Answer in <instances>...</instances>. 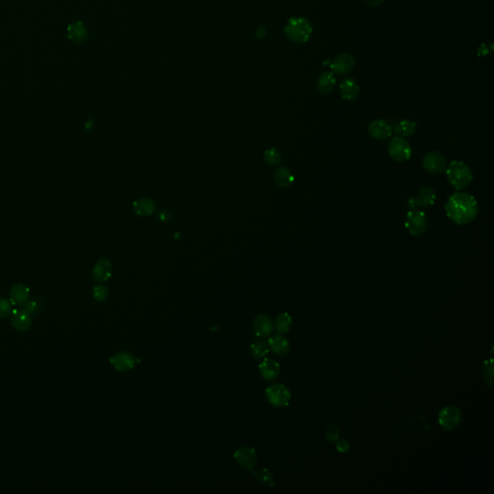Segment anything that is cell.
Instances as JSON below:
<instances>
[{
  "mask_svg": "<svg viewBox=\"0 0 494 494\" xmlns=\"http://www.w3.org/2000/svg\"><path fill=\"white\" fill-rule=\"evenodd\" d=\"M462 423V412L455 406L444 407L438 413V424L443 430L453 432Z\"/></svg>",
  "mask_w": 494,
  "mask_h": 494,
  "instance_id": "obj_6",
  "label": "cell"
},
{
  "mask_svg": "<svg viewBox=\"0 0 494 494\" xmlns=\"http://www.w3.org/2000/svg\"><path fill=\"white\" fill-rule=\"evenodd\" d=\"M482 378L488 386L491 387L493 385V364L491 359L484 362L482 368Z\"/></svg>",
  "mask_w": 494,
  "mask_h": 494,
  "instance_id": "obj_28",
  "label": "cell"
},
{
  "mask_svg": "<svg viewBox=\"0 0 494 494\" xmlns=\"http://www.w3.org/2000/svg\"><path fill=\"white\" fill-rule=\"evenodd\" d=\"M371 137L377 140H386L393 135V127L382 119L374 120L368 126Z\"/></svg>",
  "mask_w": 494,
  "mask_h": 494,
  "instance_id": "obj_11",
  "label": "cell"
},
{
  "mask_svg": "<svg viewBox=\"0 0 494 494\" xmlns=\"http://www.w3.org/2000/svg\"><path fill=\"white\" fill-rule=\"evenodd\" d=\"M266 159L267 161L272 165L278 164L281 160V157H280V155L279 153L275 150V149H272V150H269L266 154Z\"/></svg>",
  "mask_w": 494,
  "mask_h": 494,
  "instance_id": "obj_32",
  "label": "cell"
},
{
  "mask_svg": "<svg viewBox=\"0 0 494 494\" xmlns=\"http://www.w3.org/2000/svg\"><path fill=\"white\" fill-rule=\"evenodd\" d=\"M292 320L288 313H281L276 317L275 328L279 333H287L291 330Z\"/></svg>",
  "mask_w": 494,
  "mask_h": 494,
  "instance_id": "obj_25",
  "label": "cell"
},
{
  "mask_svg": "<svg viewBox=\"0 0 494 494\" xmlns=\"http://www.w3.org/2000/svg\"><path fill=\"white\" fill-rule=\"evenodd\" d=\"M68 37L76 44H82L87 40V28L81 21L73 22L68 26Z\"/></svg>",
  "mask_w": 494,
  "mask_h": 494,
  "instance_id": "obj_17",
  "label": "cell"
},
{
  "mask_svg": "<svg viewBox=\"0 0 494 494\" xmlns=\"http://www.w3.org/2000/svg\"><path fill=\"white\" fill-rule=\"evenodd\" d=\"M110 363L116 371L126 372L135 367L136 357L128 351H120L111 357Z\"/></svg>",
  "mask_w": 494,
  "mask_h": 494,
  "instance_id": "obj_12",
  "label": "cell"
},
{
  "mask_svg": "<svg viewBox=\"0 0 494 494\" xmlns=\"http://www.w3.org/2000/svg\"><path fill=\"white\" fill-rule=\"evenodd\" d=\"M270 345L266 340H257L250 347L253 357L256 359L264 358L270 352Z\"/></svg>",
  "mask_w": 494,
  "mask_h": 494,
  "instance_id": "obj_24",
  "label": "cell"
},
{
  "mask_svg": "<svg viewBox=\"0 0 494 494\" xmlns=\"http://www.w3.org/2000/svg\"><path fill=\"white\" fill-rule=\"evenodd\" d=\"M447 217L457 225L474 221L478 215V202L472 194L455 192L447 200L444 207Z\"/></svg>",
  "mask_w": 494,
  "mask_h": 494,
  "instance_id": "obj_1",
  "label": "cell"
},
{
  "mask_svg": "<svg viewBox=\"0 0 494 494\" xmlns=\"http://www.w3.org/2000/svg\"><path fill=\"white\" fill-rule=\"evenodd\" d=\"M23 310L29 315H34L39 311V304L35 301H28L23 305Z\"/></svg>",
  "mask_w": 494,
  "mask_h": 494,
  "instance_id": "obj_33",
  "label": "cell"
},
{
  "mask_svg": "<svg viewBox=\"0 0 494 494\" xmlns=\"http://www.w3.org/2000/svg\"><path fill=\"white\" fill-rule=\"evenodd\" d=\"M354 65H355V60L351 54L342 53L332 61L330 67L333 71V74L345 76L349 74L353 70Z\"/></svg>",
  "mask_w": 494,
  "mask_h": 494,
  "instance_id": "obj_10",
  "label": "cell"
},
{
  "mask_svg": "<svg viewBox=\"0 0 494 494\" xmlns=\"http://www.w3.org/2000/svg\"><path fill=\"white\" fill-rule=\"evenodd\" d=\"M423 168L427 173L438 175L445 172L447 160L445 156L437 151H431L424 155L422 160Z\"/></svg>",
  "mask_w": 494,
  "mask_h": 494,
  "instance_id": "obj_8",
  "label": "cell"
},
{
  "mask_svg": "<svg viewBox=\"0 0 494 494\" xmlns=\"http://www.w3.org/2000/svg\"><path fill=\"white\" fill-rule=\"evenodd\" d=\"M266 397L273 407H287L291 401V391L282 383H274L266 389Z\"/></svg>",
  "mask_w": 494,
  "mask_h": 494,
  "instance_id": "obj_7",
  "label": "cell"
},
{
  "mask_svg": "<svg viewBox=\"0 0 494 494\" xmlns=\"http://www.w3.org/2000/svg\"><path fill=\"white\" fill-rule=\"evenodd\" d=\"M13 304L10 301L0 298V320L6 318L12 312Z\"/></svg>",
  "mask_w": 494,
  "mask_h": 494,
  "instance_id": "obj_30",
  "label": "cell"
},
{
  "mask_svg": "<svg viewBox=\"0 0 494 494\" xmlns=\"http://www.w3.org/2000/svg\"><path fill=\"white\" fill-rule=\"evenodd\" d=\"M313 33L310 20L303 17L291 18L285 26V34L288 39L298 44L308 42Z\"/></svg>",
  "mask_w": 494,
  "mask_h": 494,
  "instance_id": "obj_3",
  "label": "cell"
},
{
  "mask_svg": "<svg viewBox=\"0 0 494 494\" xmlns=\"http://www.w3.org/2000/svg\"><path fill=\"white\" fill-rule=\"evenodd\" d=\"M436 201V193L435 189L430 186L422 187L417 193L415 202L420 208H429L434 206Z\"/></svg>",
  "mask_w": 494,
  "mask_h": 494,
  "instance_id": "obj_21",
  "label": "cell"
},
{
  "mask_svg": "<svg viewBox=\"0 0 494 494\" xmlns=\"http://www.w3.org/2000/svg\"><path fill=\"white\" fill-rule=\"evenodd\" d=\"M107 295H108V291H107V287L103 286V285H98L97 287L94 288V298L95 300L97 301H105L107 300Z\"/></svg>",
  "mask_w": 494,
  "mask_h": 494,
  "instance_id": "obj_31",
  "label": "cell"
},
{
  "mask_svg": "<svg viewBox=\"0 0 494 494\" xmlns=\"http://www.w3.org/2000/svg\"><path fill=\"white\" fill-rule=\"evenodd\" d=\"M388 154L396 162H405L410 159L412 148L405 137L394 136L388 144Z\"/></svg>",
  "mask_w": 494,
  "mask_h": 494,
  "instance_id": "obj_4",
  "label": "cell"
},
{
  "mask_svg": "<svg viewBox=\"0 0 494 494\" xmlns=\"http://www.w3.org/2000/svg\"><path fill=\"white\" fill-rule=\"evenodd\" d=\"M268 342L270 345V349H272V352L275 353L276 355L284 356L288 354V352L290 351V343L281 334L272 336Z\"/></svg>",
  "mask_w": 494,
  "mask_h": 494,
  "instance_id": "obj_20",
  "label": "cell"
},
{
  "mask_svg": "<svg viewBox=\"0 0 494 494\" xmlns=\"http://www.w3.org/2000/svg\"><path fill=\"white\" fill-rule=\"evenodd\" d=\"M340 92L342 97L345 101H353L359 94V86L357 82L351 78H345L340 83Z\"/></svg>",
  "mask_w": 494,
  "mask_h": 494,
  "instance_id": "obj_16",
  "label": "cell"
},
{
  "mask_svg": "<svg viewBox=\"0 0 494 494\" xmlns=\"http://www.w3.org/2000/svg\"><path fill=\"white\" fill-rule=\"evenodd\" d=\"M336 448H337V451L340 453H347V452H349V449H350V444H349V441L346 440V439H341V440L338 439Z\"/></svg>",
  "mask_w": 494,
  "mask_h": 494,
  "instance_id": "obj_34",
  "label": "cell"
},
{
  "mask_svg": "<svg viewBox=\"0 0 494 494\" xmlns=\"http://www.w3.org/2000/svg\"><path fill=\"white\" fill-rule=\"evenodd\" d=\"M325 436L330 442H336L340 437V430L335 424H330L325 429Z\"/></svg>",
  "mask_w": 494,
  "mask_h": 494,
  "instance_id": "obj_29",
  "label": "cell"
},
{
  "mask_svg": "<svg viewBox=\"0 0 494 494\" xmlns=\"http://www.w3.org/2000/svg\"><path fill=\"white\" fill-rule=\"evenodd\" d=\"M254 475L261 484L268 486H274V476L269 469L262 468L260 470H256L254 471Z\"/></svg>",
  "mask_w": 494,
  "mask_h": 494,
  "instance_id": "obj_27",
  "label": "cell"
},
{
  "mask_svg": "<svg viewBox=\"0 0 494 494\" xmlns=\"http://www.w3.org/2000/svg\"><path fill=\"white\" fill-rule=\"evenodd\" d=\"M274 330V324L269 316L260 315L254 320V330L258 337H269Z\"/></svg>",
  "mask_w": 494,
  "mask_h": 494,
  "instance_id": "obj_14",
  "label": "cell"
},
{
  "mask_svg": "<svg viewBox=\"0 0 494 494\" xmlns=\"http://www.w3.org/2000/svg\"><path fill=\"white\" fill-rule=\"evenodd\" d=\"M384 0H364V2L368 5V6H371V7H377L378 5H380Z\"/></svg>",
  "mask_w": 494,
  "mask_h": 494,
  "instance_id": "obj_35",
  "label": "cell"
},
{
  "mask_svg": "<svg viewBox=\"0 0 494 494\" xmlns=\"http://www.w3.org/2000/svg\"><path fill=\"white\" fill-rule=\"evenodd\" d=\"M445 172L449 184L456 190L465 189L473 181L470 167L460 160L451 161L449 166H447Z\"/></svg>",
  "mask_w": 494,
  "mask_h": 494,
  "instance_id": "obj_2",
  "label": "cell"
},
{
  "mask_svg": "<svg viewBox=\"0 0 494 494\" xmlns=\"http://www.w3.org/2000/svg\"><path fill=\"white\" fill-rule=\"evenodd\" d=\"M260 374L266 380H274L280 374L279 363L272 358H266L259 366Z\"/></svg>",
  "mask_w": 494,
  "mask_h": 494,
  "instance_id": "obj_15",
  "label": "cell"
},
{
  "mask_svg": "<svg viewBox=\"0 0 494 494\" xmlns=\"http://www.w3.org/2000/svg\"><path fill=\"white\" fill-rule=\"evenodd\" d=\"M336 85V78L332 72H324L317 80V88L320 94L328 95Z\"/></svg>",
  "mask_w": 494,
  "mask_h": 494,
  "instance_id": "obj_19",
  "label": "cell"
},
{
  "mask_svg": "<svg viewBox=\"0 0 494 494\" xmlns=\"http://www.w3.org/2000/svg\"><path fill=\"white\" fill-rule=\"evenodd\" d=\"M95 280L98 282H104L107 280V278L110 275V266L107 262H100L94 269L93 272Z\"/></svg>",
  "mask_w": 494,
  "mask_h": 494,
  "instance_id": "obj_26",
  "label": "cell"
},
{
  "mask_svg": "<svg viewBox=\"0 0 494 494\" xmlns=\"http://www.w3.org/2000/svg\"><path fill=\"white\" fill-rule=\"evenodd\" d=\"M274 179H275V182H276L277 185H279L282 188H285V187H288L289 185H291L293 180H294L291 171L286 167L278 168L275 172V175H274Z\"/></svg>",
  "mask_w": 494,
  "mask_h": 494,
  "instance_id": "obj_23",
  "label": "cell"
},
{
  "mask_svg": "<svg viewBox=\"0 0 494 494\" xmlns=\"http://www.w3.org/2000/svg\"><path fill=\"white\" fill-rule=\"evenodd\" d=\"M234 457L237 462V464L242 467L243 470L249 471L252 470L253 468L256 466L257 460H258V455L256 451L253 449L252 447L249 446H242L239 448L236 452Z\"/></svg>",
  "mask_w": 494,
  "mask_h": 494,
  "instance_id": "obj_9",
  "label": "cell"
},
{
  "mask_svg": "<svg viewBox=\"0 0 494 494\" xmlns=\"http://www.w3.org/2000/svg\"><path fill=\"white\" fill-rule=\"evenodd\" d=\"M11 323H12V326L18 331H20V332L27 331L31 327V324H32L31 315H29L27 312H25L23 309L12 310Z\"/></svg>",
  "mask_w": 494,
  "mask_h": 494,
  "instance_id": "obj_13",
  "label": "cell"
},
{
  "mask_svg": "<svg viewBox=\"0 0 494 494\" xmlns=\"http://www.w3.org/2000/svg\"><path fill=\"white\" fill-rule=\"evenodd\" d=\"M405 226L407 232L413 237H421L427 229L426 214L419 210H411L407 214Z\"/></svg>",
  "mask_w": 494,
  "mask_h": 494,
  "instance_id": "obj_5",
  "label": "cell"
},
{
  "mask_svg": "<svg viewBox=\"0 0 494 494\" xmlns=\"http://www.w3.org/2000/svg\"><path fill=\"white\" fill-rule=\"evenodd\" d=\"M417 124L414 121L411 120H403L399 124H397L393 131L399 136L402 137H408V136H413L416 131Z\"/></svg>",
  "mask_w": 494,
  "mask_h": 494,
  "instance_id": "obj_22",
  "label": "cell"
},
{
  "mask_svg": "<svg viewBox=\"0 0 494 494\" xmlns=\"http://www.w3.org/2000/svg\"><path fill=\"white\" fill-rule=\"evenodd\" d=\"M29 300V289L23 285H15L10 291L11 303L15 306H22Z\"/></svg>",
  "mask_w": 494,
  "mask_h": 494,
  "instance_id": "obj_18",
  "label": "cell"
}]
</instances>
